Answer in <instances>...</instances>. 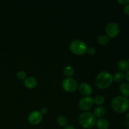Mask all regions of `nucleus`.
<instances>
[{"label":"nucleus","mask_w":129,"mask_h":129,"mask_svg":"<svg viewBox=\"0 0 129 129\" xmlns=\"http://www.w3.org/2000/svg\"><path fill=\"white\" fill-rule=\"evenodd\" d=\"M112 107L117 113H125L129 109V99L123 96L115 97L112 101Z\"/></svg>","instance_id":"1"},{"label":"nucleus","mask_w":129,"mask_h":129,"mask_svg":"<svg viewBox=\"0 0 129 129\" xmlns=\"http://www.w3.org/2000/svg\"><path fill=\"white\" fill-rule=\"evenodd\" d=\"M113 76L107 71H102L97 75L95 79L96 86L100 89H106L113 83Z\"/></svg>","instance_id":"2"},{"label":"nucleus","mask_w":129,"mask_h":129,"mask_svg":"<svg viewBox=\"0 0 129 129\" xmlns=\"http://www.w3.org/2000/svg\"><path fill=\"white\" fill-rule=\"evenodd\" d=\"M78 121L83 128L88 129L91 128L95 125L96 118L93 113L90 112H84L79 116Z\"/></svg>","instance_id":"3"},{"label":"nucleus","mask_w":129,"mask_h":129,"mask_svg":"<svg viewBox=\"0 0 129 129\" xmlns=\"http://www.w3.org/2000/svg\"><path fill=\"white\" fill-rule=\"evenodd\" d=\"M87 47L85 42L81 40H74L71 43L69 49L73 54L78 55H82L86 53Z\"/></svg>","instance_id":"4"},{"label":"nucleus","mask_w":129,"mask_h":129,"mask_svg":"<svg viewBox=\"0 0 129 129\" xmlns=\"http://www.w3.org/2000/svg\"><path fill=\"white\" fill-rule=\"evenodd\" d=\"M62 88L66 91L73 93L77 90L78 88V84L76 81L72 78H66L62 83Z\"/></svg>","instance_id":"5"},{"label":"nucleus","mask_w":129,"mask_h":129,"mask_svg":"<svg viewBox=\"0 0 129 129\" xmlns=\"http://www.w3.org/2000/svg\"><path fill=\"white\" fill-rule=\"evenodd\" d=\"M105 31L108 37L114 38L119 35L120 32V28L117 23L111 22L107 24L105 28Z\"/></svg>","instance_id":"6"},{"label":"nucleus","mask_w":129,"mask_h":129,"mask_svg":"<svg viewBox=\"0 0 129 129\" xmlns=\"http://www.w3.org/2000/svg\"><path fill=\"white\" fill-rule=\"evenodd\" d=\"M94 104L93 98L91 96H84L79 102V107L83 111H87L90 109Z\"/></svg>","instance_id":"7"},{"label":"nucleus","mask_w":129,"mask_h":129,"mask_svg":"<svg viewBox=\"0 0 129 129\" xmlns=\"http://www.w3.org/2000/svg\"><path fill=\"white\" fill-rule=\"evenodd\" d=\"M43 119V115L39 111H33L28 116V121L31 124L38 125L42 122Z\"/></svg>","instance_id":"8"},{"label":"nucleus","mask_w":129,"mask_h":129,"mask_svg":"<svg viewBox=\"0 0 129 129\" xmlns=\"http://www.w3.org/2000/svg\"><path fill=\"white\" fill-rule=\"evenodd\" d=\"M78 89L82 94L87 96L90 95L93 92V89H92L91 86L86 83H81L78 87Z\"/></svg>","instance_id":"9"},{"label":"nucleus","mask_w":129,"mask_h":129,"mask_svg":"<svg viewBox=\"0 0 129 129\" xmlns=\"http://www.w3.org/2000/svg\"><path fill=\"white\" fill-rule=\"evenodd\" d=\"M23 83L26 88L28 89H33V88H35L37 85V81L33 77H28V78H26V79L24 80Z\"/></svg>","instance_id":"10"},{"label":"nucleus","mask_w":129,"mask_h":129,"mask_svg":"<svg viewBox=\"0 0 129 129\" xmlns=\"http://www.w3.org/2000/svg\"><path fill=\"white\" fill-rule=\"evenodd\" d=\"M96 126L98 129H108L109 122L106 118H100L96 120Z\"/></svg>","instance_id":"11"},{"label":"nucleus","mask_w":129,"mask_h":129,"mask_svg":"<svg viewBox=\"0 0 129 129\" xmlns=\"http://www.w3.org/2000/svg\"><path fill=\"white\" fill-rule=\"evenodd\" d=\"M117 68L120 71H127L129 69V62L127 60H121L117 64Z\"/></svg>","instance_id":"12"},{"label":"nucleus","mask_w":129,"mask_h":129,"mask_svg":"<svg viewBox=\"0 0 129 129\" xmlns=\"http://www.w3.org/2000/svg\"><path fill=\"white\" fill-rule=\"evenodd\" d=\"M120 92L123 96L128 98L129 96V84L127 83H123L120 86Z\"/></svg>","instance_id":"13"},{"label":"nucleus","mask_w":129,"mask_h":129,"mask_svg":"<svg viewBox=\"0 0 129 129\" xmlns=\"http://www.w3.org/2000/svg\"><path fill=\"white\" fill-rule=\"evenodd\" d=\"M106 113V109L105 108V107H102V106H98L96 108H95L94 111V115L96 117H100V118H102L103 116L105 115V114Z\"/></svg>","instance_id":"14"},{"label":"nucleus","mask_w":129,"mask_h":129,"mask_svg":"<svg viewBox=\"0 0 129 129\" xmlns=\"http://www.w3.org/2000/svg\"><path fill=\"white\" fill-rule=\"evenodd\" d=\"M125 79V75L122 72H118L116 73L113 76V80L115 81L116 83H122Z\"/></svg>","instance_id":"15"},{"label":"nucleus","mask_w":129,"mask_h":129,"mask_svg":"<svg viewBox=\"0 0 129 129\" xmlns=\"http://www.w3.org/2000/svg\"><path fill=\"white\" fill-rule=\"evenodd\" d=\"M97 41L100 45H105L109 43L110 38L106 35H101L98 37Z\"/></svg>","instance_id":"16"},{"label":"nucleus","mask_w":129,"mask_h":129,"mask_svg":"<svg viewBox=\"0 0 129 129\" xmlns=\"http://www.w3.org/2000/svg\"><path fill=\"white\" fill-rule=\"evenodd\" d=\"M57 122L58 125H60V127H62L65 128L66 127L68 126V120L67 119L66 117L64 115H60L57 117Z\"/></svg>","instance_id":"17"},{"label":"nucleus","mask_w":129,"mask_h":129,"mask_svg":"<svg viewBox=\"0 0 129 129\" xmlns=\"http://www.w3.org/2000/svg\"><path fill=\"white\" fill-rule=\"evenodd\" d=\"M64 73L67 78H71L74 74V69L72 66H68L64 68Z\"/></svg>","instance_id":"18"},{"label":"nucleus","mask_w":129,"mask_h":129,"mask_svg":"<svg viewBox=\"0 0 129 129\" xmlns=\"http://www.w3.org/2000/svg\"><path fill=\"white\" fill-rule=\"evenodd\" d=\"M93 102H94V103H95L97 105H101L104 103L105 98L101 95H97L93 99Z\"/></svg>","instance_id":"19"},{"label":"nucleus","mask_w":129,"mask_h":129,"mask_svg":"<svg viewBox=\"0 0 129 129\" xmlns=\"http://www.w3.org/2000/svg\"><path fill=\"white\" fill-rule=\"evenodd\" d=\"M16 77L18 79L20 80H25L26 79V74L25 71H19L17 72V74H16Z\"/></svg>","instance_id":"20"},{"label":"nucleus","mask_w":129,"mask_h":129,"mask_svg":"<svg viewBox=\"0 0 129 129\" xmlns=\"http://www.w3.org/2000/svg\"><path fill=\"white\" fill-rule=\"evenodd\" d=\"M86 52L88 53L89 55H94L96 52L95 48L93 47H88V49H87Z\"/></svg>","instance_id":"21"},{"label":"nucleus","mask_w":129,"mask_h":129,"mask_svg":"<svg viewBox=\"0 0 129 129\" xmlns=\"http://www.w3.org/2000/svg\"><path fill=\"white\" fill-rule=\"evenodd\" d=\"M123 11H124L126 15L129 16V3L125 6L124 8H123Z\"/></svg>","instance_id":"22"},{"label":"nucleus","mask_w":129,"mask_h":129,"mask_svg":"<svg viewBox=\"0 0 129 129\" xmlns=\"http://www.w3.org/2000/svg\"><path fill=\"white\" fill-rule=\"evenodd\" d=\"M118 3L120 5H126L129 3V0H118Z\"/></svg>","instance_id":"23"},{"label":"nucleus","mask_w":129,"mask_h":129,"mask_svg":"<svg viewBox=\"0 0 129 129\" xmlns=\"http://www.w3.org/2000/svg\"><path fill=\"white\" fill-rule=\"evenodd\" d=\"M40 113H41V114L42 115H46L47 113H48V110H47V108H42V110H40Z\"/></svg>","instance_id":"24"},{"label":"nucleus","mask_w":129,"mask_h":129,"mask_svg":"<svg viewBox=\"0 0 129 129\" xmlns=\"http://www.w3.org/2000/svg\"><path fill=\"white\" fill-rule=\"evenodd\" d=\"M125 78L127 80V81L129 83V69L128 71H127V73H126V74H125Z\"/></svg>","instance_id":"25"},{"label":"nucleus","mask_w":129,"mask_h":129,"mask_svg":"<svg viewBox=\"0 0 129 129\" xmlns=\"http://www.w3.org/2000/svg\"><path fill=\"white\" fill-rule=\"evenodd\" d=\"M64 129H76L74 127H73V126H67V127H66Z\"/></svg>","instance_id":"26"},{"label":"nucleus","mask_w":129,"mask_h":129,"mask_svg":"<svg viewBox=\"0 0 129 129\" xmlns=\"http://www.w3.org/2000/svg\"><path fill=\"white\" fill-rule=\"evenodd\" d=\"M129 110V109H128ZM127 117H129V110H128V115H127Z\"/></svg>","instance_id":"27"},{"label":"nucleus","mask_w":129,"mask_h":129,"mask_svg":"<svg viewBox=\"0 0 129 129\" xmlns=\"http://www.w3.org/2000/svg\"><path fill=\"white\" fill-rule=\"evenodd\" d=\"M128 62H129V57H128Z\"/></svg>","instance_id":"28"},{"label":"nucleus","mask_w":129,"mask_h":129,"mask_svg":"<svg viewBox=\"0 0 129 129\" xmlns=\"http://www.w3.org/2000/svg\"><path fill=\"white\" fill-rule=\"evenodd\" d=\"M128 129H129V127H128Z\"/></svg>","instance_id":"29"}]
</instances>
